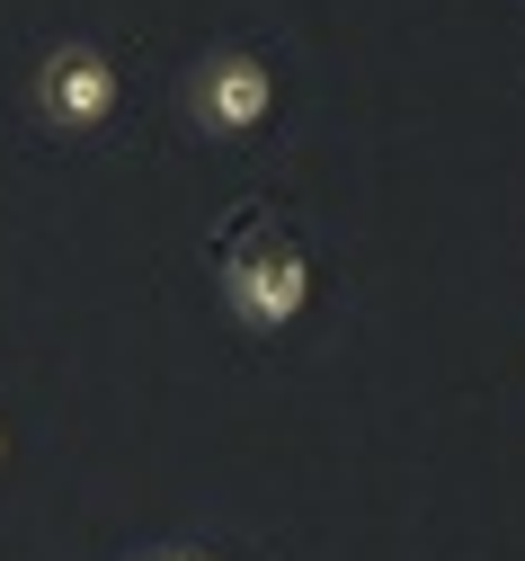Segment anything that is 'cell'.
Listing matches in <instances>:
<instances>
[{"mask_svg":"<svg viewBox=\"0 0 525 561\" xmlns=\"http://www.w3.org/2000/svg\"><path fill=\"white\" fill-rule=\"evenodd\" d=\"M222 295H232V312H241L259 339L294 330L304 304H312V259H304V241H294V232H232V241H222Z\"/></svg>","mask_w":525,"mask_h":561,"instance_id":"cell-1","label":"cell"},{"mask_svg":"<svg viewBox=\"0 0 525 561\" xmlns=\"http://www.w3.org/2000/svg\"><path fill=\"white\" fill-rule=\"evenodd\" d=\"M116 90H125L116 54L90 45V36H62V45H45V62H36V116H45L54 134H99V125L116 116Z\"/></svg>","mask_w":525,"mask_h":561,"instance_id":"cell-2","label":"cell"},{"mask_svg":"<svg viewBox=\"0 0 525 561\" xmlns=\"http://www.w3.org/2000/svg\"><path fill=\"white\" fill-rule=\"evenodd\" d=\"M267 116H276V62L259 45H214L196 62V125L241 144V134H259Z\"/></svg>","mask_w":525,"mask_h":561,"instance_id":"cell-3","label":"cell"},{"mask_svg":"<svg viewBox=\"0 0 525 561\" xmlns=\"http://www.w3.org/2000/svg\"><path fill=\"white\" fill-rule=\"evenodd\" d=\"M161 561H214V552H161Z\"/></svg>","mask_w":525,"mask_h":561,"instance_id":"cell-4","label":"cell"},{"mask_svg":"<svg viewBox=\"0 0 525 561\" xmlns=\"http://www.w3.org/2000/svg\"><path fill=\"white\" fill-rule=\"evenodd\" d=\"M0 455H10V437H0Z\"/></svg>","mask_w":525,"mask_h":561,"instance_id":"cell-5","label":"cell"}]
</instances>
